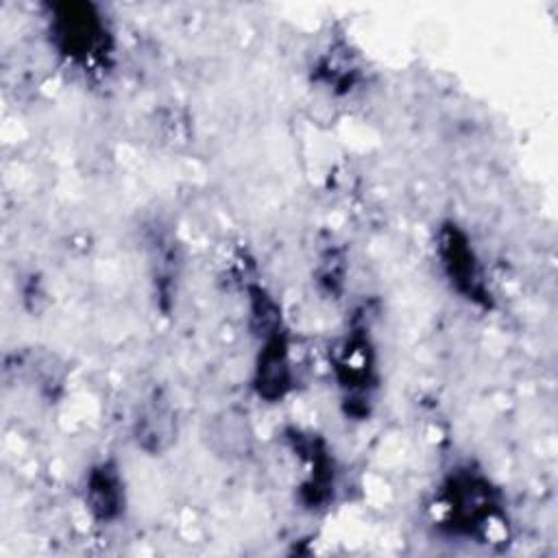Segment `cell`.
<instances>
[{"label":"cell","mask_w":558,"mask_h":558,"mask_svg":"<svg viewBox=\"0 0 558 558\" xmlns=\"http://www.w3.org/2000/svg\"><path fill=\"white\" fill-rule=\"evenodd\" d=\"M434 506L438 508V525L451 536L484 538L493 525L504 521L501 490L471 464L456 466L445 475Z\"/></svg>","instance_id":"obj_1"},{"label":"cell","mask_w":558,"mask_h":558,"mask_svg":"<svg viewBox=\"0 0 558 558\" xmlns=\"http://www.w3.org/2000/svg\"><path fill=\"white\" fill-rule=\"evenodd\" d=\"M48 37L52 48L70 63L94 68L109 59L113 33L94 2H57L48 7Z\"/></svg>","instance_id":"obj_2"},{"label":"cell","mask_w":558,"mask_h":558,"mask_svg":"<svg viewBox=\"0 0 558 558\" xmlns=\"http://www.w3.org/2000/svg\"><path fill=\"white\" fill-rule=\"evenodd\" d=\"M333 377L340 390V405L347 418L371 416L379 384L377 351L366 325H351L331 355Z\"/></svg>","instance_id":"obj_3"},{"label":"cell","mask_w":558,"mask_h":558,"mask_svg":"<svg viewBox=\"0 0 558 558\" xmlns=\"http://www.w3.org/2000/svg\"><path fill=\"white\" fill-rule=\"evenodd\" d=\"M434 248L449 288L466 303L482 310H493L495 294L488 283L486 268L466 229L456 220L440 222L436 229Z\"/></svg>","instance_id":"obj_4"},{"label":"cell","mask_w":558,"mask_h":558,"mask_svg":"<svg viewBox=\"0 0 558 558\" xmlns=\"http://www.w3.org/2000/svg\"><path fill=\"white\" fill-rule=\"evenodd\" d=\"M286 440L305 466V477L299 486V501L307 510L327 508L333 501L338 484L336 460L327 440L314 432H303L296 427L286 432Z\"/></svg>","instance_id":"obj_5"},{"label":"cell","mask_w":558,"mask_h":558,"mask_svg":"<svg viewBox=\"0 0 558 558\" xmlns=\"http://www.w3.org/2000/svg\"><path fill=\"white\" fill-rule=\"evenodd\" d=\"M251 388L264 403H281L294 390L292 342L286 325L259 338Z\"/></svg>","instance_id":"obj_6"},{"label":"cell","mask_w":558,"mask_h":558,"mask_svg":"<svg viewBox=\"0 0 558 558\" xmlns=\"http://www.w3.org/2000/svg\"><path fill=\"white\" fill-rule=\"evenodd\" d=\"M83 504L89 517L100 525L120 521L126 512V482L113 458L98 460L83 477Z\"/></svg>","instance_id":"obj_7"},{"label":"cell","mask_w":558,"mask_h":558,"mask_svg":"<svg viewBox=\"0 0 558 558\" xmlns=\"http://www.w3.org/2000/svg\"><path fill=\"white\" fill-rule=\"evenodd\" d=\"M177 432V412L163 392L155 390L137 403L131 423V434L137 449L146 451L148 456H161L174 445Z\"/></svg>","instance_id":"obj_8"},{"label":"cell","mask_w":558,"mask_h":558,"mask_svg":"<svg viewBox=\"0 0 558 558\" xmlns=\"http://www.w3.org/2000/svg\"><path fill=\"white\" fill-rule=\"evenodd\" d=\"M209 440L218 453L240 458L251 449L253 432H251L244 414L227 410L211 421Z\"/></svg>","instance_id":"obj_9"},{"label":"cell","mask_w":558,"mask_h":558,"mask_svg":"<svg viewBox=\"0 0 558 558\" xmlns=\"http://www.w3.org/2000/svg\"><path fill=\"white\" fill-rule=\"evenodd\" d=\"M246 299H248V325L257 336V340L286 325L281 316V305L264 286H248Z\"/></svg>","instance_id":"obj_10"},{"label":"cell","mask_w":558,"mask_h":558,"mask_svg":"<svg viewBox=\"0 0 558 558\" xmlns=\"http://www.w3.org/2000/svg\"><path fill=\"white\" fill-rule=\"evenodd\" d=\"M344 257L340 255V251L329 248L327 253H323L318 268H316V281L318 286L327 292V294H340L342 283H344Z\"/></svg>","instance_id":"obj_11"}]
</instances>
